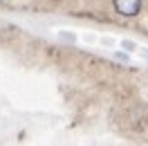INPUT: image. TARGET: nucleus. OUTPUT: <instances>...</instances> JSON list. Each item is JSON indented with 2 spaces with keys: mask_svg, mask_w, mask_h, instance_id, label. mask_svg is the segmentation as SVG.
I'll return each mask as SVG.
<instances>
[{
  "mask_svg": "<svg viewBox=\"0 0 148 146\" xmlns=\"http://www.w3.org/2000/svg\"><path fill=\"white\" fill-rule=\"evenodd\" d=\"M0 2H7V0H0Z\"/></svg>",
  "mask_w": 148,
  "mask_h": 146,
  "instance_id": "2",
  "label": "nucleus"
},
{
  "mask_svg": "<svg viewBox=\"0 0 148 146\" xmlns=\"http://www.w3.org/2000/svg\"><path fill=\"white\" fill-rule=\"evenodd\" d=\"M112 7L117 14L126 16V18H135L144 7V0H112Z\"/></svg>",
  "mask_w": 148,
  "mask_h": 146,
  "instance_id": "1",
  "label": "nucleus"
}]
</instances>
